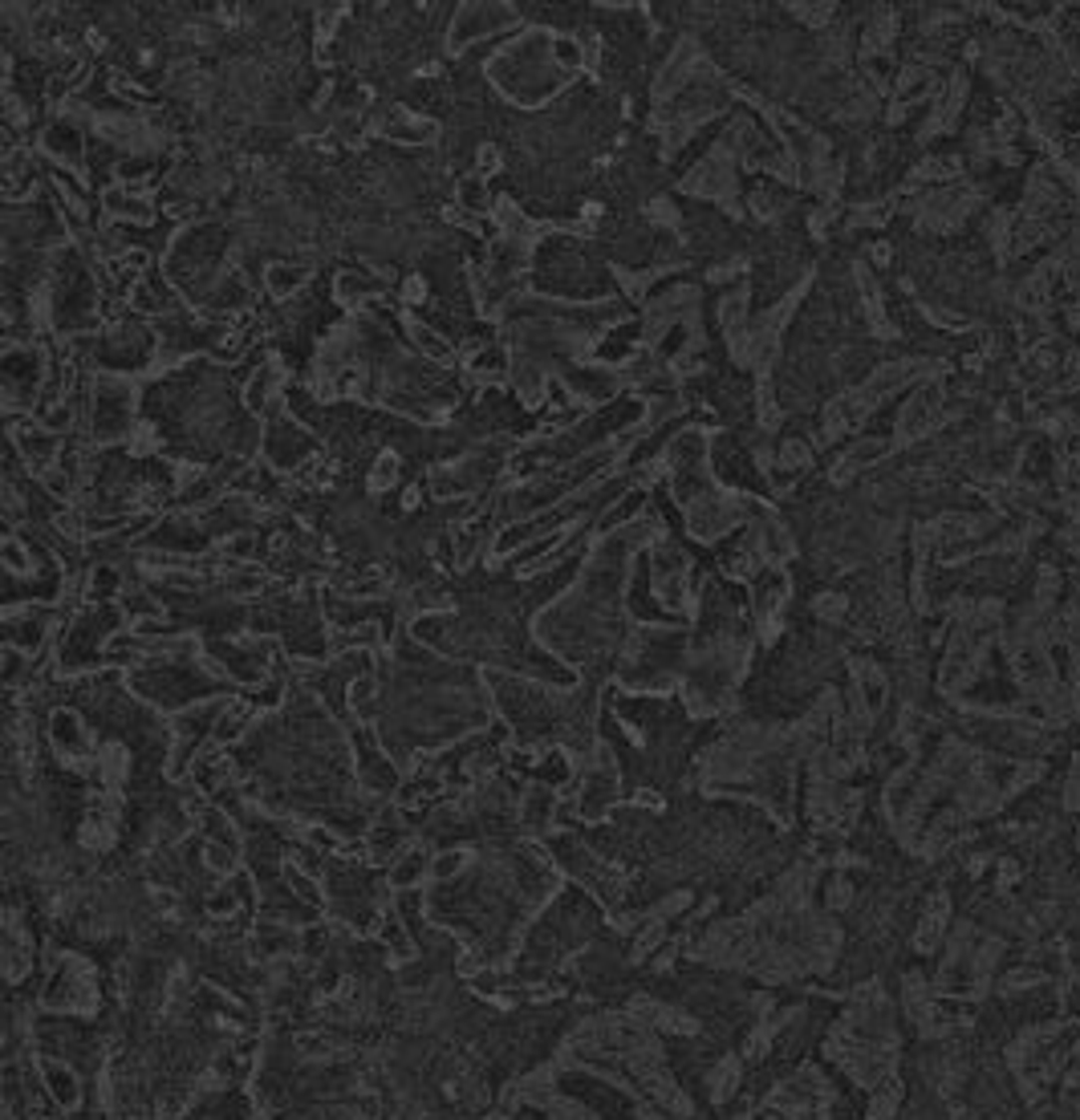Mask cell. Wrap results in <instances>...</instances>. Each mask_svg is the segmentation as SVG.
I'll return each mask as SVG.
<instances>
[{
    "mask_svg": "<svg viewBox=\"0 0 1080 1120\" xmlns=\"http://www.w3.org/2000/svg\"><path fill=\"white\" fill-rule=\"evenodd\" d=\"M41 1080H45V1100H53L61 1112H77L81 1104V1088H77V1072L61 1060H45L41 1064Z\"/></svg>",
    "mask_w": 1080,
    "mask_h": 1120,
    "instance_id": "1",
    "label": "cell"
}]
</instances>
